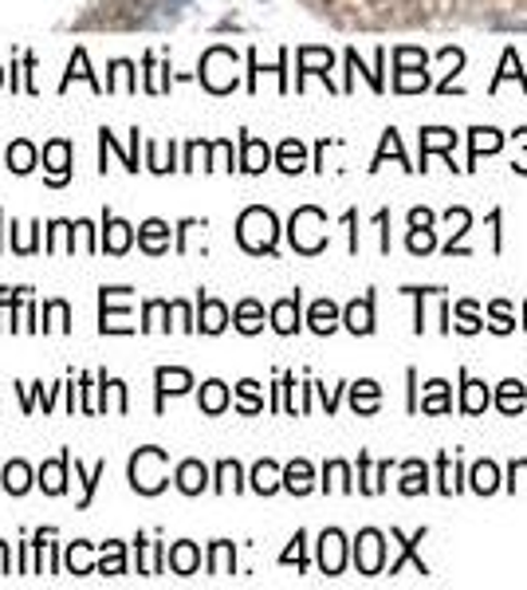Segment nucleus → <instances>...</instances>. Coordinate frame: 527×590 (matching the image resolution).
Here are the masks:
<instances>
[{"label":"nucleus","mask_w":527,"mask_h":590,"mask_svg":"<svg viewBox=\"0 0 527 590\" xmlns=\"http://www.w3.org/2000/svg\"><path fill=\"white\" fill-rule=\"evenodd\" d=\"M398 158V162H402L405 166V154H402V138H398V130H386V138H382V150H378V158H374V166L371 170H378L386 162V158Z\"/></svg>","instance_id":"nucleus-51"},{"label":"nucleus","mask_w":527,"mask_h":590,"mask_svg":"<svg viewBox=\"0 0 527 590\" xmlns=\"http://www.w3.org/2000/svg\"><path fill=\"white\" fill-rule=\"evenodd\" d=\"M154 382H158V410H162L166 393H186L193 386V374L181 371V366H158Z\"/></svg>","instance_id":"nucleus-12"},{"label":"nucleus","mask_w":527,"mask_h":590,"mask_svg":"<svg viewBox=\"0 0 527 590\" xmlns=\"http://www.w3.org/2000/svg\"><path fill=\"white\" fill-rule=\"evenodd\" d=\"M291 249L303 252V256H315V252L327 249V217H323L315 205H303L291 213Z\"/></svg>","instance_id":"nucleus-3"},{"label":"nucleus","mask_w":527,"mask_h":590,"mask_svg":"<svg viewBox=\"0 0 527 590\" xmlns=\"http://www.w3.org/2000/svg\"><path fill=\"white\" fill-rule=\"evenodd\" d=\"M268 162H272V150L260 142V138L252 135L240 138V170H244V174H264Z\"/></svg>","instance_id":"nucleus-13"},{"label":"nucleus","mask_w":527,"mask_h":590,"mask_svg":"<svg viewBox=\"0 0 527 590\" xmlns=\"http://www.w3.org/2000/svg\"><path fill=\"white\" fill-rule=\"evenodd\" d=\"M516 138H519V142H524V146H527V130H516Z\"/></svg>","instance_id":"nucleus-62"},{"label":"nucleus","mask_w":527,"mask_h":590,"mask_svg":"<svg viewBox=\"0 0 527 590\" xmlns=\"http://www.w3.org/2000/svg\"><path fill=\"white\" fill-rule=\"evenodd\" d=\"M103 473H106V461H99V465L91 468V473H84V465L75 461V477L84 480V500H79V507H91V497H95V485L103 480Z\"/></svg>","instance_id":"nucleus-46"},{"label":"nucleus","mask_w":527,"mask_h":590,"mask_svg":"<svg viewBox=\"0 0 527 590\" xmlns=\"http://www.w3.org/2000/svg\"><path fill=\"white\" fill-rule=\"evenodd\" d=\"M488 402H492L488 386L485 382H473V378H468L465 390H461V410H465V414H480V410H488Z\"/></svg>","instance_id":"nucleus-34"},{"label":"nucleus","mask_w":527,"mask_h":590,"mask_svg":"<svg viewBox=\"0 0 527 590\" xmlns=\"http://www.w3.org/2000/svg\"><path fill=\"white\" fill-rule=\"evenodd\" d=\"M201 84L209 87L213 95H228L237 87V52L233 48H209L201 55Z\"/></svg>","instance_id":"nucleus-4"},{"label":"nucleus","mask_w":527,"mask_h":590,"mask_svg":"<svg viewBox=\"0 0 527 590\" xmlns=\"http://www.w3.org/2000/svg\"><path fill=\"white\" fill-rule=\"evenodd\" d=\"M323 488L327 492H351V468L342 465V461H331V465L323 468Z\"/></svg>","instance_id":"nucleus-43"},{"label":"nucleus","mask_w":527,"mask_h":590,"mask_svg":"<svg viewBox=\"0 0 527 590\" xmlns=\"http://www.w3.org/2000/svg\"><path fill=\"white\" fill-rule=\"evenodd\" d=\"M354 567L362 570V575H378V570L386 567V543H382V531H359V539H354Z\"/></svg>","instance_id":"nucleus-5"},{"label":"nucleus","mask_w":527,"mask_h":590,"mask_svg":"<svg viewBox=\"0 0 527 590\" xmlns=\"http://www.w3.org/2000/svg\"><path fill=\"white\" fill-rule=\"evenodd\" d=\"M422 410H425V414H449V382L434 378V382L425 386Z\"/></svg>","instance_id":"nucleus-38"},{"label":"nucleus","mask_w":527,"mask_h":590,"mask_svg":"<svg viewBox=\"0 0 527 590\" xmlns=\"http://www.w3.org/2000/svg\"><path fill=\"white\" fill-rule=\"evenodd\" d=\"M111 398H114V410H118V414H126V386L114 382V378H111Z\"/></svg>","instance_id":"nucleus-59"},{"label":"nucleus","mask_w":527,"mask_h":590,"mask_svg":"<svg viewBox=\"0 0 527 590\" xmlns=\"http://www.w3.org/2000/svg\"><path fill=\"white\" fill-rule=\"evenodd\" d=\"M0 485L9 488L12 497H24L32 488V468L24 465V461H9V468H4V477H0Z\"/></svg>","instance_id":"nucleus-31"},{"label":"nucleus","mask_w":527,"mask_h":590,"mask_svg":"<svg viewBox=\"0 0 527 590\" xmlns=\"http://www.w3.org/2000/svg\"><path fill=\"white\" fill-rule=\"evenodd\" d=\"M166 4H170V9H177V4H189V0H166Z\"/></svg>","instance_id":"nucleus-61"},{"label":"nucleus","mask_w":527,"mask_h":590,"mask_svg":"<svg viewBox=\"0 0 527 590\" xmlns=\"http://www.w3.org/2000/svg\"><path fill=\"white\" fill-rule=\"evenodd\" d=\"M272 327H276L279 335L300 331V291H296V296H288V300L272 303Z\"/></svg>","instance_id":"nucleus-14"},{"label":"nucleus","mask_w":527,"mask_h":590,"mask_svg":"<svg viewBox=\"0 0 527 590\" xmlns=\"http://www.w3.org/2000/svg\"><path fill=\"white\" fill-rule=\"evenodd\" d=\"M393 539H398V543H402V555H398V560L390 563V575H398V570H402V563H405V560H414V563H417V575H429V567H425V563L417 560V543H422V539H425V528L417 531L414 539H405L402 531H393Z\"/></svg>","instance_id":"nucleus-30"},{"label":"nucleus","mask_w":527,"mask_h":590,"mask_svg":"<svg viewBox=\"0 0 527 590\" xmlns=\"http://www.w3.org/2000/svg\"><path fill=\"white\" fill-rule=\"evenodd\" d=\"M67 570H72V575H91V570H95V563H91V543L75 539L72 548H67Z\"/></svg>","instance_id":"nucleus-41"},{"label":"nucleus","mask_w":527,"mask_h":590,"mask_svg":"<svg viewBox=\"0 0 527 590\" xmlns=\"http://www.w3.org/2000/svg\"><path fill=\"white\" fill-rule=\"evenodd\" d=\"M0 84H4V67H0Z\"/></svg>","instance_id":"nucleus-63"},{"label":"nucleus","mask_w":527,"mask_h":590,"mask_svg":"<svg viewBox=\"0 0 527 590\" xmlns=\"http://www.w3.org/2000/svg\"><path fill=\"white\" fill-rule=\"evenodd\" d=\"M4 166H9L12 174H32V170H36V146H32L28 138H16V142L4 150Z\"/></svg>","instance_id":"nucleus-19"},{"label":"nucleus","mask_w":527,"mask_h":590,"mask_svg":"<svg viewBox=\"0 0 527 590\" xmlns=\"http://www.w3.org/2000/svg\"><path fill=\"white\" fill-rule=\"evenodd\" d=\"M12 563H9V543H0V575H9Z\"/></svg>","instance_id":"nucleus-60"},{"label":"nucleus","mask_w":527,"mask_h":590,"mask_svg":"<svg viewBox=\"0 0 527 590\" xmlns=\"http://www.w3.org/2000/svg\"><path fill=\"white\" fill-rule=\"evenodd\" d=\"M43 331H72V307L63 300L43 303Z\"/></svg>","instance_id":"nucleus-36"},{"label":"nucleus","mask_w":527,"mask_h":590,"mask_svg":"<svg viewBox=\"0 0 527 590\" xmlns=\"http://www.w3.org/2000/svg\"><path fill=\"white\" fill-rule=\"evenodd\" d=\"M72 79H87L95 95H103V91H106V87L99 84V79H95V72H91V63H87V52H84V48H75V55H72V63H67V75H63L60 91H67V87H72Z\"/></svg>","instance_id":"nucleus-18"},{"label":"nucleus","mask_w":527,"mask_h":590,"mask_svg":"<svg viewBox=\"0 0 527 590\" xmlns=\"http://www.w3.org/2000/svg\"><path fill=\"white\" fill-rule=\"evenodd\" d=\"M319 567L323 575H342V567H347V539H342V531H323L319 536Z\"/></svg>","instance_id":"nucleus-7"},{"label":"nucleus","mask_w":527,"mask_h":590,"mask_svg":"<svg viewBox=\"0 0 527 590\" xmlns=\"http://www.w3.org/2000/svg\"><path fill=\"white\" fill-rule=\"evenodd\" d=\"M284 488L296 492V497H308L311 488H315V468H311L308 461H291V465L284 468Z\"/></svg>","instance_id":"nucleus-21"},{"label":"nucleus","mask_w":527,"mask_h":590,"mask_svg":"<svg viewBox=\"0 0 527 590\" xmlns=\"http://www.w3.org/2000/svg\"><path fill=\"white\" fill-rule=\"evenodd\" d=\"M228 405V386L217 382V378H209L205 386H201V410L205 414H225Z\"/></svg>","instance_id":"nucleus-33"},{"label":"nucleus","mask_w":527,"mask_h":590,"mask_svg":"<svg viewBox=\"0 0 527 590\" xmlns=\"http://www.w3.org/2000/svg\"><path fill=\"white\" fill-rule=\"evenodd\" d=\"M276 162H279V170H284V174H300V170L308 166V150H303L300 138H288V142H279Z\"/></svg>","instance_id":"nucleus-26"},{"label":"nucleus","mask_w":527,"mask_h":590,"mask_svg":"<svg viewBox=\"0 0 527 590\" xmlns=\"http://www.w3.org/2000/svg\"><path fill=\"white\" fill-rule=\"evenodd\" d=\"M378 402H382V390H378V382H371V378H362V382L351 386V405L354 414H374L378 410Z\"/></svg>","instance_id":"nucleus-25"},{"label":"nucleus","mask_w":527,"mask_h":590,"mask_svg":"<svg viewBox=\"0 0 527 590\" xmlns=\"http://www.w3.org/2000/svg\"><path fill=\"white\" fill-rule=\"evenodd\" d=\"M410 228H434V213L429 209H414L410 213Z\"/></svg>","instance_id":"nucleus-58"},{"label":"nucleus","mask_w":527,"mask_h":590,"mask_svg":"<svg viewBox=\"0 0 527 590\" xmlns=\"http://www.w3.org/2000/svg\"><path fill=\"white\" fill-rule=\"evenodd\" d=\"M103 240H99V249H106L111 256H123L126 249H130V240H135V225H126V221H118V217H111L106 213L103 217Z\"/></svg>","instance_id":"nucleus-9"},{"label":"nucleus","mask_w":527,"mask_h":590,"mask_svg":"<svg viewBox=\"0 0 527 590\" xmlns=\"http://www.w3.org/2000/svg\"><path fill=\"white\" fill-rule=\"evenodd\" d=\"M146 158H150V170H154V174H166V170H174V154L166 158V146H162V142L146 146Z\"/></svg>","instance_id":"nucleus-53"},{"label":"nucleus","mask_w":527,"mask_h":590,"mask_svg":"<svg viewBox=\"0 0 527 590\" xmlns=\"http://www.w3.org/2000/svg\"><path fill=\"white\" fill-rule=\"evenodd\" d=\"M342 323H347L354 335H371L374 331V300L371 296L354 300L351 307H347V315H342Z\"/></svg>","instance_id":"nucleus-20"},{"label":"nucleus","mask_w":527,"mask_h":590,"mask_svg":"<svg viewBox=\"0 0 527 590\" xmlns=\"http://www.w3.org/2000/svg\"><path fill=\"white\" fill-rule=\"evenodd\" d=\"M99 303H103V323H99V331H103V335H130V331H135V323H130V311L114 307V288L99 291Z\"/></svg>","instance_id":"nucleus-8"},{"label":"nucleus","mask_w":527,"mask_h":590,"mask_svg":"<svg viewBox=\"0 0 527 590\" xmlns=\"http://www.w3.org/2000/svg\"><path fill=\"white\" fill-rule=\"evenodd\" d=\"M331 63L335 55L327 52V48H300V84H303V75H323V79H327Z\"/></svg>","instance_id":"nucleus-23"},{"label":"nucleus","mask_w":527,"mask_h":590,"mask_svg":"<svg viewBox=\"0 0 527 590\" xmlns=\"http://www.w3.org/2000/svg\"><path fill=\"white\" fill-rule=\"evenodd\" d=\"M174 319L181 323V331H197V323H193V315H189V307L181 300H174Z\"/></svg>","instance_id":"nucleus-57"},{"label":"nucleus","mask_w":527,"mask_h":590,"mask_svg":"<svg viewBox=\"0 0 527 590\" xmlns=\"http://www.w3.org/2000/svg\"><path fill=\"white\" fill-rule=\"evenodd\" d=\"M233 323H237V331L256 335L260 327H264V307H260L256 300H240V303H237V315H233Z\"/></svg>","instance_id":"nucleus-28"},{"label":"nucleus","mask_w":527,"mask_h":590,"mask_svg":"<svg viewBox=\"0 0 527 590\" xmlns=\"http://www.w3.org/2000/svg\"><path fill=\"white\" fill-rule=\"evenodd\" d=\"M237 410L240 414H260L264 410V398H260V382H252V378H244V382L237 386Z\"/></svg>","instance_id":"nucleus-44"},{"label":"nucleus","mask_w":527,"mask_h":590,"mask_svg":"<svg viewBox=\"0 0 527 590\" xmlns=\"http://www.w3.org/2000/svg\"><path fill=\"white\" fill-rule=\"evenodd\" d=\"M468 146H473V162L480 154H497L500 146H504V138H500V130H488V126H476L473 138H468Z\"/></svg>","instance_id":"nucleus-39"},{"label":"nucleus","mask_w":527,"mask_h":590,"mask_svg":"<svg viewBox=\"0 0 527 590\" xmlns=\"http://www.w3.org/2000/svg\"><path fill=\"white\" fill-rule=\"evenodd\" d=\"M170 485V456L166 449L146 445L130 456V488L142 492V497H158L162 488Z\"/></svg>","instance_id":"nucleus-2"},{"label":"nucleus","mask_w":527,"mask_h":590,"mask_svg":"<svg viewBox=\"0 0 527 590\" xmlns=\"http://www.w3.org/2000/svg\"><path fill=\"white\" fill-rule=\"evenodd\" d=\"M174 480H177V488H181L186 497H197V492H205V488H209V468L201 465V461H181Z\"/></svg>","instance_id":"nucleus-15"},{"label":"nucleus","mask_w":527,"mask_h":590,"mask_svg":"<svg viewBox=\"0 0 527 590\" xmlns=\"http://www.w3.org/2000/svg\"><path fill=\"white\" fill-rule=\"evenodd\" d=\"M197 327L205 335H221L228 327V307L221 300L201 296V300H197Z\"/></svg>","instance_id":"nucleus-11"},{"label":"nucleus","mask_w":527,"mask_h":590,"mask_svg":"<svg viewBox=\"0 0 527 590\" xmlns=\"http://www.w3.org/2000/svg\"><path fill=\"white\" fill-rule=\"evenodd\" d=\"M233 567H237V551L228 539H217L209 551V575H233Z\"/></svg>","instance_id":"nucleus-29"},{"label":"nucleus","mask_w":527,"mask_h":590,"mask_svg":"<svg viewBox=\"0 0 527 590\" xmlns=\"http://www.w3.org/2000/svg\"><path fill=\"white\" fill-rule=\"evenodd\" d=\"M504 79H519V84H524V72H519L516 52H504V72H500L497 79H492V91H497V87L504 84Z\"/></svg>","instance_id":"nucleus-56"},{"label":"nucleus","mask_w":527,"mask_h":590,"mask_svg":"<svg viewBox=\"0 0 527 590\" xmlns=\"http://www.w3.org/2000/svg\"><path fill=\"white\" fill-rule=\"evenodd\" d=\"M488 315H492V327H497L500 335H507L512 327H516V323H512V311H507V303H504V300L492 303V311H488Z\"/></svg>","instance_id":"nucleus-55"},{"label":"nucleus","mask_w":527,"mask_h":590,"mask_svg":"<svg viewBox=\"0 0 527 590\" xmlns=\"http://www.w3.org/2000/svg\"><path fill=\"white\" fill-rule=\"evenodd\" d=\"M209 170H233V142H209Z\"/></svg>","instance_id":"nucleus-52"},{"label":"nucleus","mask_w":527,"mask_h":590,"mask_svg":"<svg viewBox=\"0 0 527 590\" xmlns=\"http://www.w3.org/2000/svg\"><path fill=\"white\" fill-rule=\"evenodd\" d=\"M422 87H429V75L422 72V67H414V72H398L393 75V91H422Z\"/></svg>","instance_id":"nucleus-48"},{"label":"nucleus","mask_w":527,"mask_h":590,"mask_svg":"<svg viewBox=\"0 0 527 590\" xmlns=\"http://www.w3.org/2000/svg\"><path fill=\"white\" fill-rule=\"evenodd\" d=\"M453 146H456V135H453V130H444V126H425V130H422V158H425V162H429V154H434V150L449 154Z\"/></svg>","instance_id":"nucleus-27"},{"label":"nucleus","mask_w":527,"mask_h":590,"mask_svg":"<svg viewBox=\"0 0 527 590\" xmlns=\"http://www.w3.org/2000/svg\"><path fill=\"white\" fill-rule=\"evenodd\" d=\"M170 311H174V303H166V300H150V303H146V311H142V331H158V327H162V331H170V327H166V323H162V319H166V315H170Z\"/></svg>","instance_id":"nucleus-45"},{"label":"nucleus","mask_w":527,"mask_h":590,"mask_svg":"<svg viewBox=\"0 0 527 590\" xmlns=\"http://www.w3.org/2000/svg\"><path fill=\"white\" fill-rule=\"evenodd\" d=\"M67 465H72V453H60V461H48L40 468V488L48 497H60L63 488H67Z\"/></svg>","instance_id":"nucleus-16"},{"label":"nucleus","mask_w":527,"mask_h":590,"mask_svg":"<svg viewBox=\"0 0 527 590\" xmlns=\"http://www.w3.org/2000/svg\"><path fill=\"white\" fill-rule=\"evenodd\" d=\"M524 382H516V378H507V382H500V393H497V405L504 410V414H519L524 410Z\"/></svg>","instance_id":"nucleus-35"},{"label":"nucleus","mask_w":527,"mask_h":590,"mask_svg":"<svg viewBox=\"0 0 527 590\" xmlns=\"http://www.w3.org/2000/svg\"><path fill=\"white\" fill-rule=\"evenodd\" d=\"M138 244H142V252H150V256L170 252V225L158 217L142 221V225H138Z\"/></svg>","instance_id":"nucleus-10"},{"label":"nucleus","mask_w":527,"mask_h":590,"mask_svg":"<svg viewBox=\"0 0 527 590\" xmlns=\"http://www.w3.org/2000/svg\"><path fill=\"white\" fill-rule=\"evenodd\" d=\"M276 237H279V221L272 209L264 205H252L240 213L237 221V240L244 252H256V256H264V252H276Z\"/></svg>","instance_id":"nucleus-1"},{"label":"nucleus","mask_w":527,"mask_h":590,"mask_svg":"<svg viewBox=\"0 0 527 590\" xmlns=\"http://www.w3.org/2000/svg\"><path fill=\"white\" fill-rule=\"evenodd\" d=\"M405 480H402V492L405 497H417V492H425L429 488V468L422 465V461H405Z\"/></svg>","instance_id":"nucleus-40"},{"label":"nucleus","mask_w":527,"mask_h":590,"mask_svg":"<svg viewBox=\"0 0 527 590\" xmlns=\"http://www.w3.org/2000/svg\"><path fill=\"white\" fill-rule=\"evenodd\" d=\"M252 488H256L260 497H272L276 488H284V468H279L276 461H260V465L252 468Z\"/></svg>","instance_id":"nucleus-22"},{"label":"nucleus","mask_w":527,"mask_h":590,"mask_svg":"<svg viewBox=\"0 0 527 590\" xmlns=\"http://www.w3.org/2000/svg\"><path fill=\"white\" fill-rule=\"evenodd\" d=\"M111 79H106V91H138V75H135V63L130 60H114L111 63Z\"/></svg>","instance_id":"nucleus-32"},{"label":"nucleus","mask_w":527,"mask_h":590,"mask_svg":"<svg viewBox=\"0 0 527 590\" xmlns=\"http://www.w3.org/2000/svg\"><path fill=\"white\" fill-rule=\"evenodd\" d=\"M473 488L480 492V497L497 492V488H500V468L492 465V461H480V465L473 468Z\"/></svg>","instance_id":"nucleus-42"},{"label":"nucleus","mask_w":527,"mask_h":590,"mask_svg":"<svg viewBox=\"0 0 527 590\" xmlns=\"http://www.w3.org/2000/svg\"><path fill=\"white\" fill-rule=\"evenodd\" d=\"M240 465L237 461H221L217 465V492H240Z\"/></svg>","instance_id":"nucleus-47"},{"label":"nucleus","mask_w":527,"mask_h":590,"mask_svg":"<svg viewBox=\"0 0 527 590\" xmlns=\"http://www.w3.org/2000/svg\"><path fill=\"white\" fill-rule=\"evenodd\" d=\"M99 570H103V575H126V551H123V543H118V539H106V543H103Z\"/></svg>","instance_id":"nucleus-37"},{"label":"nucleus","mask_w":527,"mask_h":590,"mask_svg":"<svg viewBox=\"0 0 527 590\" xmlns=\"http://www.w3.org/2000/svg\"><path fill=\"white\" fill-rule=\"evenodd\" d=\"M456 331H465V335L480 331V319H476V303L473 300L456 303Z\"/></svg>","instance_id":"nucleus-49"},{"label":"nucleus","mask_w":527,"mask_h":590,"mask_svg":"<svg viewBox=\"0 0 527 590\" xmlns=\"http://www.w3.org/2000/svg\"><path fill=\"white\" fill-rule=\"evenodd\" d=\"M170 570L174 575H193L197 567H201V551H197V543H189V539H181V543H174L166 555Z\"/></svg>","instance_id":"nucleus-17"},{"label":"nucleus","mask_w":527,"mask_h":590,"mask_svg":"<svg viewBox=\"0 0 527 590\" xmlns=\"http://www.w3.org/2000/svg\"><path fill=\"white\" fill-rule=\"evenodd\" d=\"M308 323H311V331L315 335H331L335 327H339V307H335L331 300H315L311 303Z\"/></svg>","instance_id":"nucleus-24"},{"label":"nucleus","mask_w":527,"mask_h":590,"mask_svg":"<svg viewBox=\"0 0 527 590\" xmlns=\"http://www.w3.org/2000/svg\"><path fill=\"white\" fill-rule=\"evenodd\" d=\"M303 543H308V536L303 531H296V539H291V548L279 555V563H296V567H308V555H303Z\"/></svg>","instance_id":"nucleus-54"},{"label":"nucleus","mask_w":527,"mask_h":590,"mask_svg":"<svg viewBox=\"0 0 527 590\" xmlns=\"http://www.w3.org/2000/svg\"><path fill=\"white\" fill-rule=\"evenodd\" d=\"M405 244H410V252H417V256H425V252H434V249H437L434 228H410V237H405Z\"/></svg>","instance_id":"nucleus-50"},{"label":"nucleus","mask_w":527,"mask_h":590,"mask_svg":"<svg viewBox=\"0 0 527 590\" xmlns=\"http://www.w3.org/2000/svg\"><path fill=\"white\" fill-rule=\"evenodd\" d=\"M43 166H48V186H63L72 177V142L67 138H52L43 146Z\"/></svg>","instance_id":"nucleus-6"}]
</instances>
